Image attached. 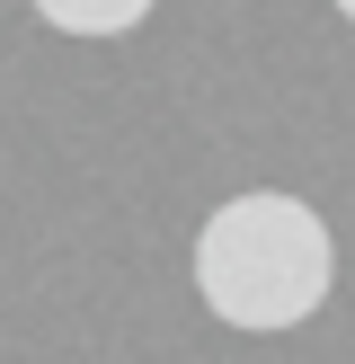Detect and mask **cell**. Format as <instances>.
Masks as SVG:
<instances>
[{"label":"cell","mask_w":355,"mask_h":364,"mask_svg":"<svg viewBox=\"0 0 355 364\" xmlns=\"http://www.w3.org/2000/svg\"><path fill=\"white\" fill-rule=\"evenodd\" d=\"M337 284V249L302 196H231L195 231V294L222 329H302Z\"/></svg>","instance_id":"6da1fadb"},{"label":"cell","mask_w":355,"mask_h":364,"mask_svg":"<svg viewBox=\"0 0 355 364\" xmlns=\"http://www.w3.org/2000/svg\"><path fill=\"white\" fill-rule=\"evenodd\" d=\"M142 9L151 0H36V18L62 36H124V27H142Z\"/></svg>","instance_id":"7a4b0ae2"},{"label":"cell","mask_w":355,"mask_h":364,"mask_svg":"<svg viewBox=\"0 0 355 364\" xmlns=\"http://www.w3.org/2000/svg\"><path fill=\"white\" fill-rule=\"evenodd\" d=\"M337 18H346V27H355V0H337Z\"/></svg>","instance_id":"3957f363"}]
</instances>
